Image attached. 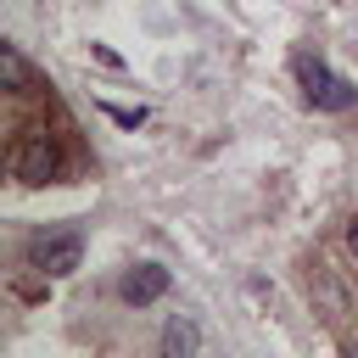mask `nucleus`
<instances>
[{"instance_id": "nucleus-1", "label": "nucleus", "mask_w": 358, "mask_h": 358, "mask_svg": "<svg viewBox=\"0 0 358 358\" xmlns=\"http://www.w3.org/2000/svg\"><path fill=\"white\" fill-rule=\"evenodd\" d=\"M62 162H67V151H62V140L50 129H22L11 140V151H6V168H11L17 185H50L62 173Z\"/></svg>"}, {"instance_id": "nucleus-2", "label": "nucleus", "mask_w": 358, "mask_h": 358, "mask_svg": "<svg viewBox=\"0 0 358 358\" xmlns=\"http://www.w3.org/2000/svg\"><path fill=\"white\" fill-rule=\"evenodd\" d=\"M78 257H84V235L73 224L67 229H45V235L28 241V268H39L45 280H67L78 268Z\"/></svg>"}, {"instance_id": "nucleus-3", "label": "nucleus", "mask_w": 358, "mask_h": 358, "mask_svg": "<svg viewBox=\"0 0 358 358\" xmlns=\"http://www.w3.org/2000/svg\"><path fill=\"white\" fill-rule=\"evenodd\" d=\"M296 78H302V95H308L319 112H347V106H358V90H352L341 73H330L319 56H302V62H296Z\"/></svg>"}, {"instance_id": "nucleus-4", "label": "nucleus", "mask_w": 358, "mask_h": 358, "mask_svg": "<svg viewBox=\"0 0 358 358\" xmlns=\"http://www.w3.org/2000/svg\"><path fill=\"white\" fill-rule=\"evenodd\" d=\"M117 291H123V302H129V308H151V302L168 291V268H162V263H140V268H129V274H123V285H117Z\"/></svg>"}, {"instance_id": "nucleus-5", "label": "nucleus", "mask_w": 358, "mask_h": 358, "mask_svg": "<svg viewBox=\"0 0 358 358\" xmlns=\"http://www.w3.org/2000/svg\"><path fill=\"white\" fill-rule=\"evenodd\" d=\"M162 352H168V358H196V352H201V330H196L190 319H168V330H162Z\"/></svg>"}, {"instance_id": "nucleus-6", "label": "nucleus", "mask_w": 358, "mask_h": 358, "mask_svg": "<svg viewBox=\"0 0 358 358\" xmlns=\"http://www.w3.org/2000/svg\"><path fill=\"white\" fill-rule=\"evenodd\" d=\"M0 78H6V90H28L34 84V73H28V62H22L17 45H0Z\"/></svg>"}, {"instance_id": "nucleus-7", "label": "nucleus", "mask_w": 358, "mask_h": 358, "mask_svg": "<svg viewBox=\"0 0 358 358\" xmlns=\"http://www.w3.org/2000/svg\"><path fill=\"white\" fill-rule=\"evenodd\" d=\"M106 112H112V123H123V129L145 123V106H106Z\"/></svg>"}, {"instance_id": "nucleus-8", "label": "nucleus", "mask_w": 358, "mask_h": 358, "mask_svg": "<svg viewBox=\"0 0 358 358\" xmlns=\"http://www.w3.org/2000/svg\"><path fill=\"white\" fill-rule=\"evenodd\" d=\"M347 246H352V257H358V218L347 224Z\"/></svg>"}]
</instances>
